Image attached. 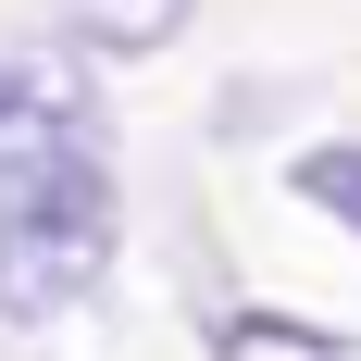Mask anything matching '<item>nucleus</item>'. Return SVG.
Here are the masks:
<instances>
[{"label": "nucleus", "instance_id": "nucleus-4", "mask_svg": "<svg viewBox=\"0 0 361 361\" xmlns=\"http://www.w3.org/2000/svg\"><path fill=\"white\" fill-rule=\"evenodd\" d=\"M212 361H349V336H324V324H299V312H224Z\"/></svg>", "mask_w": 361, "mask_h": 361}, {"label": "nucleus", "instance_id": "nucleus-1", "mask_svg": "<svg viewBox=\"0 0 361 361\" xmlns=\"http://www.w3.org/2000/svg\"><path fill=\"white\" fill-rule=\"evenodd\" d=\"M112 250H125L112 137L37 149L25 175H0V324H63L75 299H100Z\"/></svg>", "mask_w": 361, "mask_h": 361}, {"label": "nucleus", "instance_id": "nucleus-2", "mask_svg": "<svg viewBox=\"0 0 361 361\" xmlns=\"http://www.w3.org/2000/svg\"><path fill=\"white\" fill-rule=\"evenodd\" d=\"M75 137H100V112L50 63H0V175H25L37 149H75Z\"/></svg>", "mask_w": 361, "mask_h": 361}, {"label": "nucleus", "instance_id": "nucleus-5", "mask_svg": "<svg viewBox=\"0 0 361 361\" xmlns=\"http://www.w3.org/2000/svg\"><path fill=\"white\" fill-rule=\"evenodd\" d=\"M287 187H299L324 224H349V237H361V137H312V149L287 162Z\"/></svg>", "mask_w": 361, "mask_h": 361}, {"label": "nucleus", "instance_id": "nucleus-3", "mask_svg": "<svg viewBox=\"0 0 361 361\" xmlns=\"http://www.w3.org/2000/svg\"><path fill=\"white\" fill-rule=\"evenodd\" d=\"M187 13H200V0H50V25H63L75 50H100V63H149V50H175Z\"/></svg>", "mask_w": 361, "mask_h": 361}]
</instances>
